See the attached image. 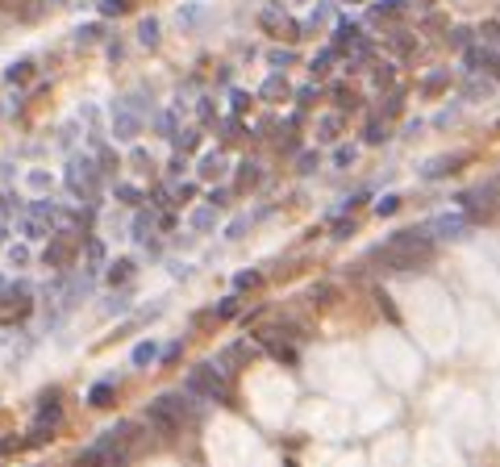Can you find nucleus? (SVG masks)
Here are the masks:
<instances>
[{
    "mask_svg": "<svg viewBox=\"0 0 500 467\" xmlns=\"http://www.w3.org/2000/svg\"><path fill=\"white\" fill-rule=\"evenodd\" d=\"M429 254H434V238L425 234V226L400 230V234H392L379 250H371V259H384L392 272H417V267L429 263Z\"/></svg>",
    "mask_w": 500,
    "mask_h": 467,
    "instance_id": "nucleus-1",
    "label": "nucleus"
},
{
    "mask_svg": "<svg viewBox=\"0 0 500 467\" xmlns=\"http://www.w3.org/2000/svg\"><path fill=\"white\" fill-rule=\"evenodd\" d=\"M184 396H171V392H163L159 400H150V409H146V422H150V430H159V434H179L184 430Z\"/></svg>",
    "mask_w": 500,
    "mask_h": 467,
    "instance_id": "nucleus-2",
    "label": "nucleus"
},
{
    "mask_svg": "<svg viewBox=\"0 0 500 467\" xmlns=\"http://www.w3.org/2000/svg\"><path fill=\"white\" fill-rule=\"evenodd\" d=\"M184 388L200 400H225V380L217 372V363H200V368H192L184 376Z\"/></svg>",
    "mask_w": 500,
    "mask_h": 467,
    "instance_id": "nucleus-3",
    "label": "nucleus"
},
{
    "mask_svg": "<svg viewBox=\"0 0 500 467\" xmlns=\"http://www.w3.org/2000/svg\"><path fill=\"white\" fill-rule=\"evenodd\" d=\"M467 230H471V217H467V213H442V217L425 221V234H429L434 242H450V238H467Z\"/></svg>",
    "mask_w": 500,
    "mask_h": 467,
    "instance_id": "nucleus-4",
    "label": "nucleus"
},
{
    "mask_svg": "<svg viewBox=\"0 0 500 467\" xmlns=\"http://www.w3.org/2000/svg\"><path fill=\"white\" fill-rule=\"evenodd\" d=\"M96 184H100V167L92 159H71L67 167V188L75 196H96Z\"/></svg>",
    "mask_w": 500,
    "mask_h": 467,
    "instance_id": "nucleus-5",
    "label": "nucleus"
},
{
    "mask_svg": "<svg viewBox=\"0 0 500 467\" xmlns=\"http://www.w3.org/2000/svg\"><path fill=\"white\" fill-rule=\"evenodd\" d=\"M71 254H75V238H50V246H46L42 259H46V267H59L63 272L71 263Z\"/></svg>",
    "mask_w": 500,
    "mask_h": 467,
    "instance_id": "nucleus-6",
    "label": "nucleus"
},
{
    "mask_svg": "<svg viewBox=\"0 0 500 467\" xmlns=\"http://www.w3.org/2000/svg\"><path fill=\"white\" fill-rule=\"evenodd\" d=\"M113 134H117L121 142H134V138L142 134V117H138V113H129V109L121 105V109L113 113Z\"/></svg>",
    "mask_w": 500,
    "mask_h": 467,
    "instance_id": "nucleus-7",
    "label": "nucleus"
},
{
    "mask_svg": "<svg viewBox=\"0 0 500 467\" xmlns=\"http://www.w3.org/2000/svg\"><path fill=\"white\" fill-rule=\"evenodd\" d=\"M459 167H463L459 154H438V159H429V163L421 167V176H425V180H446L450 171H459Z\"/></svg>",
    "mask_w": 500,
    "mask_h": 467,
    "instance_id": "nucleus-8",
    "label": "nucleus"
},
{
    "mask_svg": "<svg viewBox=\"0 0 500 467\" xmlns=\"http://www.w3.org/2000/svg\"><path fill=\"white\" fill-rule=\"evenodd\" d=\"M113 400H117V388H113L109 380H100V384L88 388V405H92V409H109Z\"/></svg>",
    "mask_w": 500,
    "mask_h": 467,
    "instance_id": "nucleus-9",
    "label": "nucleus"
},
{
    "mask_svg": "<svg viewBox=\"0 0 500 467\" xmlns=\"http://www.w3.org/2000/svg\"><path fill=\"white\" fill-rule=\"evenodd\" d=\"M263 342H267V350H271V355H275L279 363H288V368H296V350H292V346H284V342H275V338H271V330H263Z\"/></svg>",
    "mask_w": 500,
    "mask_h": 467,
    "instance_id": "nucleus-10",
    "label": "nucleus"
},
{
    "mask_svg": "<svg viewBox=\"0 0 500 467\" xmlns=\"http://www.w3.org/2000/svg\"><path fill=\"white\" fill-rule=\"evenodd\" d=\"M221 171H225V159H221L217 150H209L205 159H200V176H205V180H217Z\"/></svg>",
    "mask_w": 500,
    "mask_h": 467,
    "instance_id": "nucleus-11",
    "label": "nucleus"
},
{
    "mask_svg": "<svg viewBox=\"0 0 500 467\" xmlns=\"http://www.w3.org/2000/svg\"><path fill=\"white\" fill-rule=\"evenodd\" d=\"M259 180H263L259 163H250V159H246V163H238V188H255Z\"/></svg>",
    "mask_w": 500,
    "mask_h": 467,
    "instance_id": "nucleus-12",
    "label": "nucleus"
},
{
    "mask_svg": "<svg viewBox=\"0 0 500 467\" xmlns=\"http://www.w3.org/2000/svg\"><path fill=\"white\" fill-rule=\"evenodd\" d=\"M134 276V259H117V263H109V284L117 288V284H125Z\"/></svg>",
    "mask_w": 500,
    "mask_h": 467,
    "instance_id": "nucleus-13",
    "label": "nucleus"
},
{
    "mask_svg": "<svg viewBox=\"0 0 500 467\" xmlns=\"http://www.w3.org/2000/svg\"><path fill=\"white\" fill-rule=\"evenodd\" d=\"M213 226H217V204H209V209H196V213H192V230L205 234V230H213Z\"/></svg>",
    "mask_w": 500,
    "mask_h": 467,
    "instance_id": "nucleus-14",
    "label": "nucleus"
},
{
    "mask_svg": "<svg viewBox=\"0 0 500 467\" xmlns=\"http://www.w3.org/2000/svg\"><path fill=\"white\" fill-rule=\"evenodd\" d=\"M129 359H134V368H146V363H155V359H159V346H155V342H138Z\"/></svg>",
    "mask_w": 500,
    "mask_h": 467,
    "instance_id": "nucleus-15",
    "label": "nucleus"
},
{
    "mask_svg": "<svg viewBox=\"0 0 500 467\" xmlns=\"http://www.w3.org/2000/svg\"><path fill=\"white\" fill-rule=\"evenodd\" d=\"M259 96H263V100H284V96H288V84H284V75H271V80L259 88Z\"/></svg>",
    "mask_w": 500,
    "mask_h": 467,
    "instance_id": "nucleus-16",
    "label": "nucleus"
},
{
    "mask_svg": "<svg viewBox=\"0 0 500 467\" xmlns=\"http://www.w3.org/2000/svg\"><path fill=\"white\" fill-rule=\"evenodd\" d=\"M150 234H155V217H150V213H138V217H134V238L150 246Z\"/></svg>",
    "mask_w": 500,
    "mask_h": 467,
    "instance_id": "nucleus-17",
    "label": "nucleus"
},
{
    "mask_svg": "<svg viewBox=\"0 0 500 467\" xmlns=\"http://www.w3.org/2000/svg\"><path fill=\"white\" fill-rule=\"evenodd\" d=\"M138 42H142V46H155V42H159V21H155V17H146V21L138 25Z\"/></svg>",
    "mask_w": 500,
    "mask_h": 467,
    "instance_id": "nucleus-18",
    "label": "nucleus"
},
{
    "mask_svg": "<svg viewBox=\"0 0 500 467\" xmlns=\"http://www.w3.org/2000/svg\"><path fill=\"white\" fill-rule=\"evenodd\" d=\"M29 75H34V63H29V59H21V63H13V67L5 71V80H9V84H25Z\"/></svg>",
    "mask_w": 500,
    "mask_h": 467,
    "instance_id": "nucleus-19",
    "label": "nucleus"
},
{
    "mask_svg": "<svg viewBox=\"0 0 500 467\" xmlns=\"http://www.w3.org/2000/svg\"><path fill=\"white\" fill-rule=\"evenodd\" d=\"M359 38V25L355 21H338V29H334V46H346V42H355Z\"/></svg>",
    "mask_w": 500,
    "mask_h": 467,
    "instance_id": "nucleus-20",
    "label": "nucleus"
},
{
    "mask_svg": "<svg viewBox=\"0 0 500 467\" xmlns=\"http://www.w3.org/2000/svg\"><path fill=\"white\" fill-rule=\"evenodd\" d=\"M400 9H405V0H375V5H371V17H396Z\"/></svg>",
    "mask_w": 500,
    "mask_h": 467,
    "instance_id": "nucleus-21",
    "label": "nucleus"
},
{
    "mask_svg": "<svg viewBox=\"0 0 500 467\" xmlns=\"http://www.w3.org/2000/svg\"><path fill=\"white\" fill-rule=\"evenodd\" d=\"M317 167H321V154H317V150H305V154L296 159V171H300V176H309V171H317Z\"/></svg>",
    "mask_w": 500,
    "mask_h": 467,
    "instance_id": "nucleus-22",
    "label": "nucleus"
},
{
    "mask_svg": "<svg viewBox=\"0 0 500 467\" xmlns=\"http://www.w3.org/2000/svg\"><path fill=\"white\" fill-rule=\"evenodd\" d=\"M84 250H88V263L92 267L105 263V242H100V238H84Z\"/></svg>",
    "mask_w": 500,
    "mask_h": 467,
    "instance_id": "nucleus-23",
    "label": "nucleus"
},
{
    "mask_svg": "<svg viewBox=\"0 0 500 467\" xmlns=\"http://www.w3.org/2000/svg\"><path fill=\"white\" fill-rule=\"evenodd\" d=\"M396 209H400V196H396V192H388V196L375 200V213H379V217H392Z\"/></svg>",
    "mask_w": 500,
    "mask_h": 467,
    "instance_id": "nucleus-24",
    "label": "nucleus"
},
{
    "mask_svg": "<svg viewBox=\"0 0 500 467\" xmlns=\"http://www.w3.org/2000/svg\"><path fill=\"white\" fill-rule=\"evenodd\" d=\"M113 196H117L121 204H142V192H138L134 184H117V188H113Z\"/></svg>",
    "mask_w": 500,
    "mask_h": 467,
    "instance_id": "nucleus-25",
    "label": "nucleus"
},
{
    "mask_svg": "<svg viewBox=\"0 0 500 467\" xmlns=\"http://www.w3.org/2000/svg\"><path fill=\"white\" fill-rule=\"evenodd\" d=\"M129 5H134V0H100V13H105V17H121V13H129Z\"/></svg>",
    "mask_w": 500,
    "mask_h": 467,
    "instance_id": "nucleus-26",
    "label": "nucleus"
},
{
    "mask_svg": "<svg viewBox=\"0 0 500 467\" xmlns=\"http://www.w3.org/2000/svg\"><path fill=\"white\" fill-rule=\"evenodd\" d=\"M259 280H263L259 272H238V276H234V288H238V292H246V288H259Z\"/></svg>",
    "mask_w": 500,
    "mask_h": 467,
    "instance_id": "nucleus-27",
    "label": "nucleus"
},
{
    "mask_svg": "<svg viewBox=\"0 0 500 467\" xmlns=\"http://www.w3.org/2000/svg\"><path fill=\"white\" fill-rule=\"evenodd\" d=\"M200 17H205V5H184L179 9V25H196Z\"/></svg>",
    "mask_w": 500,
    "mask_h": 467,
    "instance_id": "nucleus-28",
    "label": "nucleus"
},
{
    "mask_svg": "<svg viewBox=\"0 0 500 467\" xmlns=\"http://www.w3.org/2000/svg\"><path fill=\"white\" fill-rule=\"evenodd\" d=\"M267 63L279 71V67H292V63H296V55H292V50H271V55H267Z\"/></svg>",
    "mask_w": 500,
    "mask_h": 467,
    "instance_id": "nucleus-29",
    "label": "nucleus"
},
{
    "mask_svg": "<svg viewBox=\"0 0 500 467\" xmlns=\"http://www.w3.org/2000/svg\"><path fill=\"white\" fill-rule=\"evenodd\" d=\"M442 88H446V71H434V75L421 84V92H425V96H434V92H442Z\"/></svg>",
    "mask_w": 500,
    "mask_h": 467,
    "instance_id": "nucleus-30",
    "label": "nucleus"
},
{
    "mask_svg": "<svg viewBox=\"0 0 500 467\" xmlns=\"http://www.w3.org/2000/svg\"><path fill=\"white\" fill-rule=\"evenodd\" d=\"M196 142H200V134H196V130L175 134V150H196Z\"/></svg>",
    "mask_w": 500,
    "mask_h": 467,
    "instance_id": "nucleus-31",
    "label": "nucleus"
},
{
    "mask_svg": "<svg viewBox=\"0 0 500 467\" xmlns=\"http://www.w3.org/2000/svg\"><path fill=\"white\" fill-rule=\"evenodd\" d=\"M329 63H334V50H321V55L309 63V71H313V75H321V71H329Z\"/></svg>",
    "mask_w": 500,
    "mask_h": 467,
    "instance_id": "nucleus-32",
    "label": "nucleus"
},
{
    "mask_svg": "<svg viewBox=\"0 0 500 467\" xmlns=\"http://www.w3.org/2000/svg\"><path fill=\"white\" fill-rule=\"evenodd\" d=\"M384 138H388V130H384V121H367V142H371V146H379Z\"/></svg>",
    "mask_w": 500,
    "mask_h": 467,
    "instance_id": "nucleus-33",
    "label": "nucleus"
},
{
    "mask_svg": "<svg viewBox=\"0 0 500 467\" xmlns=\"http://www.w3.org/2000/svg\"><path fill=\"white\" fill-rule=\"evenodd\" d=\"M334 163L338 167H350V163H355V146H338L334 150Z\"/></svg>",
    "mask_w": 500,
    "mask_h": 467,
    "instance_id": "nucleus-34",
    "label": "nucleus"
},
{
    "mask_svg": "<svg viewBox=\"0 0 500 467\" xmlns=\"http://www.w3.org/2000/svg\"><path fill=\"white\" fill-rule=\"evenodd\" d=\"M375 300H379V309L388 313V322H400V313H396V304H392V296H388V292H375Z\"/></svg>",
    "mask_w": 500,
    "mask_h": 467,
    "instance_id": "nucleus-35",
    "label": "nucleus"
},
{
    "mask_svg": "<svg viewBox=\"0 0 500 467\" xmlns=\"http://www.w3.org/2000/svg\"><path fill=\"white\" fill-rule=\"evenodd\" d=\"M100 34H105V29H100V25H84V29H79L75 38H79V46H92V42H96Z\"/></svg>",
    "mask_w": 500,
    "mask_h": 467,
    "instance_id": "nucleus-36",
    "label": "nucleus"
},
{
    "mask_svg": "<svg viewBox=\"0 0 500 467\" xmlns=\"http://www.w3.org/2000/svg\"><path fill=\"white\" fill-rule=\"evenodd\" d=\"M317 130H321V138H338V130H342V117H325Z\"/></svg>",
    "mask_w": 500,
    "mask_h": 467,
    "instance_id": "nucleus-37",
    "label": "nucleus"
},
{
    "mask_svg": "<svg viewBox=\"0 0 500 467\" xmlns=\"http://www.w3.org/2000/svg\"><path fill=\"white\" fill-rule=\"evenodd\" d=\"M217 318H238V296H225L217 304Z\"/></svg>",
    "mask_w": 500,
    "mask_h": 467,
    "instance_id": "nucleus-38",
    "label": "nucleus"
},
{
    "mask_svg": "<svg viewBox=\"0 0 500 467\" xmlns=\"http://www.w3.org/2000/svg\"><path fill=\"white\" fill-rule=\"evenodd\" d=\"M159 134L175 138V117H171V113H159Z\"/></svg>",
    "mask_w": 500,
    "mask_h": 467,
    "instance_id": "nucleus-39",
    "label": "nucleus"
},
{
    "mask_svg": "<svg viewBox=\"0 0 500 467\" xmlns=\"http://www.w3.org/2000/svg\"><path fill=\"white\" fill-rule=\"evenodd\" d=\"M246 226H250V217H238V221L225 230V238H242V234H246Z\"/></svg>",
    "mask_w": 500,
    "mask_h": 467,
    "instance_id": "nucleus-40",
    "label": "nucleus"
},
{
    "mask_svg": "<svg viewBox=\"0 0 500 467\" xmlns=\"http://www.w3.org/2000/svg\"><path fill=\"white\" fill-rule=\"evenodd\" d=\"M229 100H234V113H246V109H250V96H246V92H234Z\"/></svg>",
    "mask_w": 500,
    "mask_h": 467,
    "instance_id": "nucleus-41",
    "label": "nucleus"
},
{
    "mask_svg": "<svg viewBox=\"0 0 500 467\" xmlns=\"http://www.w3.org/2000/svg\"><path fill=\"white\" fill-rule=\"evenodd\" d=\"M350 234H355V221H338V226H334V238H338V242L350 238Z\"/></svg>",
    "mask_w": 500,
    "mask_h": 467,
    "instance_id": "nucleus-42",
    "label": "nucleus"
},
{
    "mask_svg": "<svg viewBox=\"0 0 500 467\" xmlns=\"http://www.w3.org/2000/svg\"><path fill=\"white\" fill-rule=\"evenodd\" d=\"M179 355H184V342H171V346H167V350H163V363H175V359H179Z\"/></svg>",
    "mask_w": 500,
    "mask_h": 467,
    "instance_id": "nucleus-43",
    "label": "nucleus"
},
{
    "mask_svg": "<svg viewBox=\"0 0 500 467\" xmlns=\"http://www.w3.org/2000/svg\"><path fill=\"white\" fill-rule=\"evenodd\" d=\"M400 100H405V96H400V92H392V96H388V109H384L388 117H396V113H400Z\"/></svg>",
    "mask_w": 500,
    "mask_h": 467,
    "instance_id": "nucleus-44",
    "label": "nucleus"
},
{
    "mask_svg": "<svg viewBox=\"0 0 500 467\" xmlns=\"http://www.w3.org/2000/svg\"><path fill=\"white\" fill-rule=\"evenodd\" d=\"M9 259L21 267V263H29V250H25V246H13V250H9Z\"/></svg>",
    "mask_w": 500,
    "mask_h": 467,
    "instance_id": "nucleus-45",
    "label": "nucleus"
},
{
    "mask_svg": "<svg viewBox=\"0 0 500 467\" xmlns=\"http://www.w3.org/2000/svg\"><path fill=\"white\" fill-rule=\"evenodd\" d=\"M313 96H317V88H313V84H309V88H300V92H296V100H300V105H313Z\"/></svg>",
    "mask_w": 500,
    "mask_h": 467,
    "instance_id": "nucleus-46",
    "label": "nucleus"
},
{
    "mask_svg": "<svg viewBox=\"0 0 500 467\" xmlns=\"http://www.w3.org/2000/svg\"><path fill=\"white\" fill-rule=\"evenodd\" d=\"M263 25H267V29H279V9H267V13H263Z\"/></svg>",
    "mask_w": 500,
    "mask_h": 467,
    "instance_id": "nucleus-47",
    "label": "nucleus"
},
{
    "mask_svg": "<svg viewBox=\"0 0 500 467\" xmlns=\"http://www.w3.org/2000/svg\"><path fill=\"white\" fill-rule=\"evenodd\" d=\"M329 296H334V288H329V284H321V288H313V300H317V304H325Z\"/></svg>",
    "mask_w": 500,
    "mask_h": 467,
    "instance_id": "nucleus-48",
    "label": "nucleus"
},
{
    "mask_svg": "<svg viewBox=\"0 0 500 467\" xmlns=\"http://www.w3.org/2000/svg\"><path fill=\"white\" fill-rule=\"evenodd\" d=\"M450 38H455V46H471V29H455Z\"/></svg>",
    "mask_w": 500,
    "mask_h": 467,
    "instance_id": "nucleus-49",
    "label": "nucleus"
},
{
    "mask_svg": "<svg viewBox=\"0 0 500 467\" xmlns=\"http://www.w3.org/2000/svg\"><path fill=\"white\" fill-rule=\"evenodd\" d=\"M329 9H334V5H317V9H313V25H317V21H325V17H329Z\"/></svg>",
    "mask_w": 500,
    "mask_h": 467,
    "instance_id": "nucleus-50",
    "label": "nucleus"
},
{
    "mask_svg": "<svg viewBox=\"0 0 500 467\" xmlns=\"http://www.w3.org/2000/svg\"><path fill=\"white\" fill-rule=\"evenodd\" d=\"M225 196H229L225 188H213V192H209V204H225Z\"/></svg>",
    "mask_w": 500,
    "mask_h": 467,
    "instance_id": "nucleus-51",
    "label": "nucleus"
},
{
    "mask_svg": "<svg viewBox=\"0 0 500 467\" xmlns=\"http://www.w3.org/2000/svg\"><path fill=\"white\" fill-rule=\"evenodd\" d=\"M388 80H392V67H379V71H375V84H379V88H384V84H388Z\"/></svg>",
    "mask_w": 500,
    "mask_h": 467,
    "instance_id": "nucleus-52",
    "label": "nucleus"
},
{
    "mask_svg": "<svg viewBox=\"0 0 500 467\" xmlns=\"http://www.w3.org/2000/svg\"><path fill=\"white\" fill-rule=\"evenodd\" d=\"M0 242H5V230H0Z\"/></svg>",
    "mask_w": 500,
    "mask_h": 467,
    "instance_id": "nucleus-53",
    "label": "nucleus"
},
{
    "mask_svg": "<svg viewBox=\"0 0 500 467\" xmlns=\"http://www.w3.org/2000/svg\"><path fill=\"white\" fill-rule=\"evenodd\" d=\"M425 5H429V0H425Z\"/></svg>",
    "mask_w": 500,
    "mask_h": 467,
    "instance_id": "nucleus-54",
    "label": "nucleus"
}]
</instances>
